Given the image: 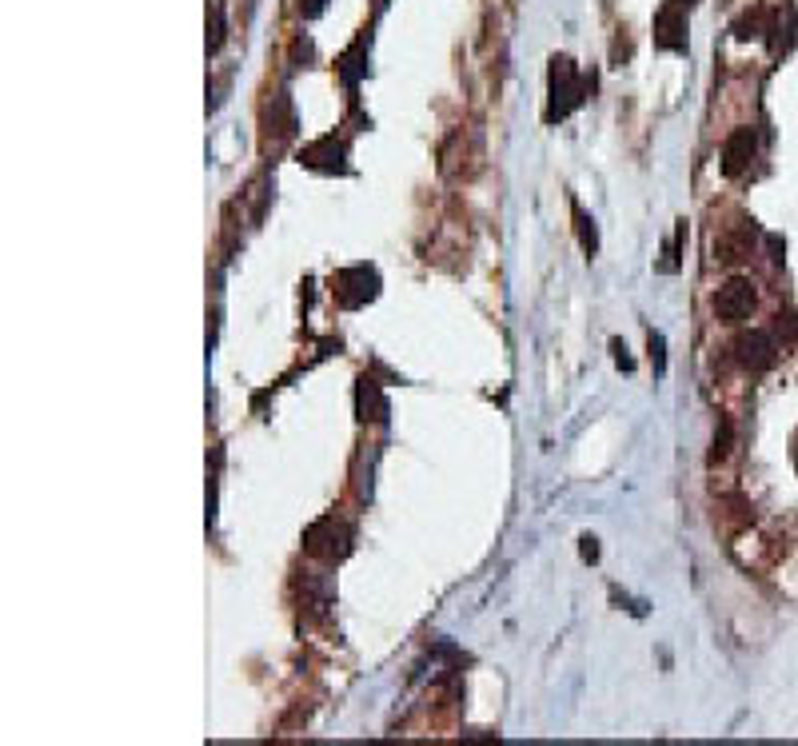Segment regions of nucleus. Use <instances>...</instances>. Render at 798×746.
<instances>
[{
  "instance_id": "obj_1",
  "label": "nucleus",
  "mask_w": 798,
  "mask_h": 746,
  "mask_svg": "<svg viewBox=\"0 0 798 746\" xmlns=\"http://www.w3.org/2000/svg\"><path fill=\"white\" fill-rule=\"evenodd\" d=\"M591 76H583L579 68H575V60L571 56H551V72H547V124H555V120H563V116H571L583 100H587V92H591Z\"/></svg>"
},
{
  "instance_id": "obj_2",
  "label": "nucleus",
  "mask_w": 798,
  "mask_h": 746,
  "mask_svg": "<svg viewBox=\"0 0 798 746\" xmlns=\"http://www.w3.org/2000/svg\"><path fill=\"white\" fill-rule=\"evenodd\" d=\"M332 292H336V304H340V308L356 312V308H364V304H372V300L380 296V272H376L372 264H352V268L336 272Z\"/></svg>"
},
{
  "instance_id": "obj_3",
  "label": "nucleus",
  "mask_w": 798,
  "mask_h": 746,
  "mask_svg": "<svg viewBox=\"0 0 798 746\" xmlns=\"http://www.w3.org/2000/svg\"><path fill=\"white\" fill-rule=\"evenodd\" d=\"M304 547H308V555L336 563V559H344V555L352 551V527H348V523H340L336 515H328V519H320L316 527H308V535H304Z\"/></svg>"
},
{
  "instance_id": "obj_4",
  "label": "nucleus",
  "mask_w": 798,
  "mask_h": 746,
  "mask_svg": "<svg viewBox=\"0 0 798 746\" xmlns=\"http://www.w3.org/2000/svg\"><path fill=\"white\" fill-rule=\"evenodd\" d=\"M755 304H759L755 284H751L747 276H735V280H727V284L719 288V296H715V316H719L723 324H747V320L755 316Z\"/></svg>"
},
{
  "instance_id": "obj_5",
  "label": "nucleus",
  "mask_w": 798,
  "mask_h": 746,
  "mask_svg": "<svg viewBox=\"0 0 798 746\" xmlns=\"http://www.w3.org/2000/svg\"><path fill=\"white\" fill-rule=\"evenodd\" d=\"M655 48L687 52V4L663 0V8L655 12Z\"/></svg>"
},
{
  "instance_id": "obj_6",
  "label": "nucleus",
  "mask_w": 798,
  "mask_h": 746,
  "mask_svg": "<svg viewBox=\"0 0 798 746\" xmlns=\"http://www.w3.org/2000/svg\"><path fill=\"white\" fill-rule=\"evenodd\" d=\"M735 356H739V364L747 368V372H771L775 368V360H779V344H775V336L771 332H743L739 340H735Z\"/></svg>"
},
{
  "instance_id": "obj_7",
  "label": "nucleus",
  "mask_w": 798,
  "mask_h": 746,
  "mask_svg": "<svg viewBox=\"0 0 798 746\" xmlns=\"http://www.w3.org/2000/svg\"><path fill=\"white\" fill-rule=\"evenodd\" d=\"M755 156H759V132H755L751 124H743V128H735V132L727 136V144H723V172H727V176H743V172L751 168Z\"/></svg>"
},
{
  "instance_id": "obj_8",
  "label": "nucleus",
  "mask_w": 798,
  "mask_h": 746,
  "mask_svg": "<svg viewBox=\"0 0 798 746\" xmlns=\"http://www.w3.org/2000/svg\"><path fill=\"white\" fill-rule=\"evenodd\" d=\"M288 136H296V108H292L288 92H276L264 104V144H280Z\"/></svg>"
},
{
  "instance_id": "obj_9",
  "label": "nucleus",
  "mask_w": 798,
  "mask_h": 746,
  "mask_svg": "<svg viewBox=\"0 0 798 746\" xmlns=\"http://www.w3.org/2000/svg\"><path fill=\"white\" fill-rule=\"evenodd\" d=\"M344 156H348V148L336 136H324V140H316V144H308L300 152V164L312 168V172H348Z\"/></svg>"
},
{
  "instance_id": "obj_10",
  "label": "nucleus",
  "mask_w": 798,
  "mask_h": 746,
  "mask_svg": "<svg viewBox=\"0 0 798 746\" xmlns=\"http://www.w3.org/2000/svg\"><path fill=\"white\" fill-rule=\"evenodd\" d=\"M356 415L360 423H388V395L372 375H360L356 383Z\"/></svg>"
},
{
  "instance_id": "obj_11",
  "label": "nucleus",
  "mask_w": 798,
  "mask_h": 746,
  "mask_svg": "<svg viewBox=\"0 0 798 746\" xmlns=\"http://www.w3.org/2000/svg\"><path fill=\"white\" fill-rule=\"evenodd\" d=\"M751 244H755V224H747V220H743V228L727 232V236L715 244V256H719L723 264H739V260H747V256H751Z\"/></svg>"
},
{
  "instance_id": "obj_12",
  "label": "nucleus",
  "mask_w": 798,
  "mask_h": 746,
  "mask_svg": "<svg viewBox=\"0 0 798 746\" xmlns=\"http://www.w3.org/2000/svg\"><path fill=\"white\" fill-rule=\"evenodd\" d=\"M340 76H344V84L348 88H356L360 84V76H368V56H364V40H356L344 56H340Z\"/></svg>"
},
{
  "instance_id": "obj_13",
  "label": "nucleus",
  "mask_w": 798,
  "mask_h": 746,
  "mask_svg": "<svg viewBox=\"0 0 798 746\" xmlns=\"http://www.w3.org/2000/svg\"><path fill=\"white\" fill-rule=\"evenodd\" d=\"M208 52H220L224 48V36H228V24H224V4L220 0H212L208 4Z\"/></svg>"
},
{
  "instance_id": "obj_14",
  "label": "nucleus",
  "mask_w": 798,
  "mask_h": 746,
  "mask_svg": "<svg viewBox=\"0 0 798 746\" xmlns=\"http://www.w3.org/2000/svg\"><path fill=\"white\" fill-rule=\"evenodd\" d=\"M763 20H767V12H763V8H755V12H743V16L735 20V36H739V40H751V36H763V32H771Z\"/></svg>"
},
{
  "instance_id": "obj_15",
  "label": "nucleus",
  "mask_w": 798,
  "mask_h": 746,
  "mask_svg": "<svg viewBox=\"0 0 798 746\" xmlns=\"http://www.w3.org/2000/svg\"><path fill=\"white\" fill-rule=\"evenodd\" d=\"M571 212H575V224H579V244H583V252H599V232H595V220L579 208V204H571Z\"/></svg>"
},
{
  "instance_id": "obj_16",
  "label": "nucleus",
  "mask_w": 798,
  "mask_h": 746,
  "mask_svg": "<svg viewBox=\"0 0 798 746\" xmlns=\"http://www.w3.org/2000/svg\"><path fill=\"white\" fill-rule=\"evenodd\" d=\"M775 332L783 336V344H798V312H779Z\"/></svg>"
},
{
  "instance_id": "obj_17",
  "label": "nucleus",
  "mask_w": 798,
  "mask_h": 746,
  "mask_svg": "<svg viewBox=\"0 0 798 746\" xmlns=\"http://www.w3.org/2000/svg\"><path fill=\"white\" fill-rule=\"evenodd\" d=\"M727 451H731V423L723 419V431H715V451H711V463L727 459Z\"/></svg>"
},
{
  "instance_id": "obj_18",
  "label": "nucleus",
  "mask_w": 798,
  "mask_h": 746,
  "mask_svg": "<svg viewBox=\"0 0 798 746\" xmlns=\"http://www.w3.org/2000/svg\"><path fill=\"white\" fill-rule=\"evenodd\" d=\"M663 348H667V344H663V336H659V332H651V364H655V372H659V375L667 372V356H663Z\"/></svg>"
},
{
  "instance_id": "obj_19",
  "label": "nucleus",
  "mask_w": 798,
  "mask_h": 746,
  "mask_svg": "<svg viewBox=\"0 0 798 746\" xmlns=\"http://www.w3.org/2000/svg\"><path fill=\"white\" fill-rule=\"evenodd\" d=\"M324 8H328V0H300V16L304 20H316Z\"/></svg>"
},
{
  "instance_id": "obj_20",
  "label": "nucleus",
  "mask_w": 798,
  "mask_h": 746,
  "mask_svg": "<svg viewBox=\"0 0 798 746\" xmlns=\"http://www.w3.org/2000/svg\"><path fill=\"white\" fill-rule=\"evenodd\" d=\"M611 348H615V364H619V368H623V372H635V360H631V356H627V344H619V340H615V344H611Z\"/></svg>"
},
{
  "instance_id": "obj_21",
  "label": "nucleus",
  "mask_w": 798,
  "mask_h": 746,
  "mask_svg": "<svg viewBox=\"0 0 798 746\" xmlns=\"http://www.w3.org/2000/svg\"><path fill=\"white\" fill-rule=\"evenodd\" d=\"M583 559H587V563L599 559V543H595V539H583Z\"/></svg>"
},
{
  "instance_id": "obj_22",
  "label": "nucleus",
  "mask_w": 798,
  "mask_h": 746,
  "mask_svg": "<svg viewBox=\"0 0 798 746\" xmlns=\"http://www.w3.org/2000/svg\"><path fill=\"white\" fill-rule=\"evenodd\" d=\"M679 4H687V8H691V4H699V0H679Z\"/></svg>"
}]
</instances>
